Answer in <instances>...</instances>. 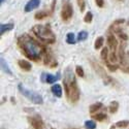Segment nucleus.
Wrapping results in <instances>:
<instances>
[{
    "label": "nucleus",
    "instance_id": "obj_1",
    "mask_svg": "<svg viewBox=\"0 0 129 129\" xmlns=\"http://www.w3.org/2000/svg\"><path fill=\"white\" fill-rule=\"evenodd\" d=\"M18 46L28 59L35 62L40 61L48 52L44 46L28 34H23L18 38Z\"/></svg>",
    "mask_w": 129,
    "mask_h": 129
},
{
    "label": "nucleus",
    "instance_id": "obj_2",
    "mask_svg": "<svg viewBox=\"0 0 129 129\" xmlns=\"http://www.w3.org/2000/svg\"><path fill=\"white\" fill-rule=\"evenodd\" d=\"M63 85H64V89H65V94L67 99L72 103L77 102L80 99L81 92L77 83V79L69 67L66 68L65 71H64Z\"/></svg>",
    "mask_w": 129,
    "mask_h": 129
},
{
    "label": "nucleus",
    "instance_id": "obj_3",
    "mask_svg": "<svg viewBox=\"0 0 129 129\" xmlns=\"http://www.w3.org/2000/svg\"><path fill=\"white\" fill-rule=\"evenodd\" d=\"M32 32L34 33V35L42 42L45 44H54L56 41V36L54 34V32L52 31L51 27L48 25H35L32 28Z\"/></svg>",
    "mask_w": 129,
    "mask_h": 129
},
{
    "label": "nucleus",
    "instance_id": "obj_4",
    "mask_svg": "<svg viewBox=\"0 0 129 129\" xmlns=\"http://www.w3.org/2000/svg\"><path fill=\"white\" fill-rule=\"evenodd\" d=\"M18 88H19V91L22 93L26 98H28L30 101H32L33 103H35V104H41L42 101H44V99H42V97H41L39 94H37L36 92L31 91V90L26 89L22 84H19Z\"/></svg>",
    "mask_w": 129,
    "mask_h": 129
},
{
    "label": "nucleus",
    "instance_id": "obj_5",
    "mask_svg": "<svg viewBox=\"0 0 129 129\" xmlns=\"http://www.w3.org/2000/svg\"><path fill=\"white\" fill-rule=\"evenodd\" d=\"M73 16V7L69 0H63L61 8V19L64 22H68Z\"/></svg>",
    "mask_w": 129,
    "mask_h": 129
},
{
    "label": "nucleus",
    "instance_id": "obj_6",
    "mask_svg": "<svg viewBox=\"0 0 129 129\" xmlns=\"http://www.w3.org/2000/svg\"><path fill=\"white\" fill-rule=\"evenodd\" d=\"M91 64H92L93 68L95 69V71L97 72L99 76L104 80V82H105L106 84H110V83H113V82H114L113 79H112L110 76H107V74H106V72H105V70L103 69V67L100 66L98 63H96V62H94V61H91Z\"/></svg>",
    "mask_w": 129,
    "mask_h": 129
},
{
    "label": "nucleus",
    "instance_id": "obj_7",
    "mask_svg": "<svg viewBox=\"0 0 129 129\" xmlns=\"http://www.w3.org/2000/svg\"><path fill=\"white\" fill-rule=\"evenodd\" d=\"M28 121L34 129H45V123L38 115L28 117Z\"/></svg>",
    "mask_w": 129,
    "mask_h": 129
},
{
    "label": "nucleus",
    "instance_id": "obj_8",
    "mask_svg": "<svg viewBox=\"0 0 129 129\" xmlns=\"http://www.w3.org/2000/svg\"><path fill=\"white\" fill-rule=\"evenodd\" d=\"M106 42H107V48H109L112 52H117V49H118V40L115 36V34L113 33H110L107 35V38H106Z\"/></svg>",
    "mask_w": 129,
    "mask_h": 129
},
{
    "label": "nucleus",
    "instance_id": "obj_9",
    "mask_svg": "<svg viewBox=\"0 0 129 129\" xmlns=\"http://www.w3.org/2000/svg\"><path fill=\"white\" fill-rule=\"evenodd\" d=\"M40 5V0H29L27 2V4L25 5V12L26 13H30L33 9L37 8Z\"/></svg>",
    "mask_w": 129,
    "mask_h": 129
},
{
    "label": "nucleus",
    "instance_id": "obj_10",
    "mask_svg": "<svg viewBox=\"0 0 129 129\" xmlns=\"http://www.w3.org/2000/svg\"><path fill=\"white\" fill-rule=\"evenodd\" d=\"M18 65L19 67L24 70V71H30L32 69V65H31V63L27 60H24V59H21L18 61Z\"/></svg>",
    "mask_w": 129,
    "mask_h": 129
},
{
    "label": "nucleus",
    "instance_id": "obj_11",
    "mask_svg": "<svg viewBox=\"0 0 129 129\" xmlns=\"http://www.w3.org/2000/svg\"><path fill=\"white\" fill-rule=\"evenodd\" d=\"M51 91H52V93H53L54 95L56 96V97H58V98L62 97L63 92H62V87H61V85H59V84H55L54 86H52Z\"/></svg>",
    "mask_w": 129,
    "mask_h": 129
},
{
    "label": "nucleus",
    "instance_id": "obj_12",
    "mask_svg": "<svg viewBox=\"0 0 129 129\" xmlns=\"http://www.w3.org/2000/svg\"><path fill=\"white\" fill-rule=\"evenodd\" d=\"M15 27L14 23H8V24H1L0 25V34L3 35L5 32H8L10 30H13Z\"/></svg>",
    "mask_w": 129,
    "mask_h": 129
},
{
    "label": "nucleus",
    "instance_id": "obj_13",
    "mask_svg": "<svg viewBox=\"0 0 129 129\" xmlns=\"http://www.w3.org/2000/svg\"><path fill=\"white\" fill-rule=\"evenodd\" d=\"M60 79V73H57L56 76H54V74H46V81L48 84H54L55 82H57L58 80Z\"/></svg>",
    "mask_w": 129,
    "mask_h": 129
},
{
    "label": "nucleus",
    "instance_id": "obj_14",
    "mask_svg": "<svg viewBox=\"0 0 129 129\" xmlns=\"http://www.w3.org/2000/svg\"><path fill=\"white\" fill-rule=\"evenodd\" d=\"M52 14V12H48V10H40V12H37L34 16L35 20H44L47 17H49Z\"/></svg>",
    "mask_w": 129,
    "mask_h": 129
},
{
    "label": "nucleus",
    "instance_id": "obj_15",
    "mask_svg": "<svg viewBox=\"0 0 129 129\" xmlns=\"http://www.w3.org/2000/svg\"><path fill=\"white\" fill-rule=\"evenodd\" d=\"M102 106H103L102 102H95V103H93V104H91V105L89 106V112H90L91 114H93V113H95V112H98Z\"/></svg>",
    "mask_w": 129,
    "mask_h": 129
},
{
    "label": "nucleus",
    "instance_id": "obj_16",
    "mask_svg": "<svg viewBox=\"0 0 129 129\" xmlns=\"http://www.w3.org/2000/svg\"><path fill=\"white\" fill-rule=\"evenodd\" d=\"M0 64H1V69H2V70H3L5 73L9 74V76H12L13 72H12V70L9 69V66L7 65V63L5 62V60H4L3 58L0 59Z\"/></svg>",
    "mask_w": 129,
    "mask_h": 129
},
{
    "label": "nucleus",
    "instance_id": "obj_17",
    "mask_svg": "<svg viewBox=\"0 0 129 129\" xmlns=\"http://www.w3.org/2000/svg\"><path fill=\"white\" fill-rule=\"evenodd\" d=\"M124 50H125V45L121 44L120 47H119V58H120L121 63L125 62V51Z\"/></svg>",
    "mask_w": 129,
    "mask_h": 129
},
{
    "label": "nucleus",
    "instance_id": "obj_18",
    "mask_svg": "<svg viewBox=\"0 0 129 129\" xmlns=\"http://www.w3.org/2000/svg\"><path fill=\"white\" fill-rule=\"evenodd\" d=\"M103 44H104V38H103L102 36L97 37V38H96V40H95V44H94V48H95V50H99V49H101L102 46H103Z\"/></svg>",
    "mask_w": 129,
    "mask_h": 129
},
{
    "label": "nucleus",
    "instance_id": "obj_19",
    "mask_svg": "<svg viewBox=\"0 0 129 129\" xmlns=\"http://www.w3.org/2000/svg\"><path fill=\"white\" fill-rule=\"evenodd\" d=\"M92 118H93V119H95L96 121H98V122H102V121L107 119V116L104 113H98L97 115H93Z\"/></svg>",
    "mask_w": 129,
    "mask_h": 129
},
{
    "label": "nucleus",
    "instance_id": "obj_20",
    "mask_svg": "<svg viewBox=\"0 0 129 129\" xmlns=\"http://www.w3.org/2000/svg\"><path fill=\"white\" fill-rule=\"evenodd\" d=\"M115 33H117V34H118V36L120 37V39H121V40L126 41V40L128 39L127 34H126V33H124V32H123L120 28H115Z\"/></svg>",
    "mask_w": 129,
    "mask_h": 129
},
{
    "label": "nucleus",
    "instance_id": "obj_21",
    "mask_svg": "<svg viewBox=\"0 0 129 129\" xmlns=\"http://www.w3.org/2000/svg\"><path fill=\"white\" fill-rule=\"evenodd\" d=\"M100 57H101V59H102L105 63L107 62V60H109V57H110V55H109V48H103V49L101 50Z\"/></svg>",
    "mask_w": 129,
    "mask_h": 129
},
{
    "label": "nucleus",
    "instance_id": "obj_22",
    "mask_svg": "<svg viewBox=\"0 0 129 129\" xmlns=\"http://www.w3.org/2000/svg\"><path fill=\"white\" fill-rule=\"evenodd\" d=\"M118 109H119V102L118 101H112L110 106H109V111L112 114H115V113H117Z\"/></svg>",
    "mask_w": 129,
    "mask_h": 129
},
{
    "label": "nucleus",
    "instance_id": "obj_23",
    "mask_svg": "<svg viewBox=\"0 0 129 129\" xmlns=\"http://www.w3.org/2000/svg\"><path fill=\"white\" fill-rule=\"evenodd\" d=\"M66 42L68 45H74L76 44V36H74V34L71 33V32L67 33V35H66Z\"/></svg>",
    "mask_w": 129,
    "mask_h": 129
},
{
    "label": "nucleus",
    "instance_id": "obj_24",
    "mask_svg": "<svg viewBox=\"0 0 129 129\" xmlns=\"http://www.w3.org/2000/svg\"><path fill=\"white\" fill-rule=\"evenodd\" d=\"M86 129H96V122L94 120H88L85 122Z\"/></svg>",
    "mask_w": 129,
    "mask_h": 129
},
{
    "label": "nucleus",
    "instance_id": "obj_25",
    "mask_svg": "<svg viewBox=\"0 0 129 129\" xmlns=\"http://www.w3.org/2000/svg\"><path fill=\"white\" fill-rule=\"evenodd\" d=\"M88 38V32L87 31H81L78 34V40L79 41H84Z\"/></svg>",
    "mask_w": 129,
    "mask_h": 129
},
{
    "label": "nucleus",
    "instance_id": "obj_26",
    "mask_svg": "<svg viewBox=\"0 0 129 129\" xmlns=\"http://www.w3.org/2000/svg\"><path fill=\"white\" fill-rule=\"evenodd\" d=\"M129 126V121L127 120H122V121H119L116 123V127L118 128H127Z\"/></svg>",
    "mask_w": 129,
    "mask_h": 129
},
{
    "label": "nucleus",
    "instance_id": "obj_27",
    "mask_svg": "<svg viewBox=\"0 0 129 129\" xmlns=\"http://www.w3.org/2000/svg\"><path fill=\"white\" fill-rule=\"evenodd\" d=\"M93 20V15L91 12H88L87 14H86V16L84 17V22L85 23H91Z\"/></svg>",
    "mask_w": 129,
    "mask_h": 129
},
{
    "label": "nucleus",
    "instance_id": "obj_28",
    "mask_svg": "<svg viewBox=\"0 0 129 129\" xmlns=\"http://www.w3.org/2000/svg\"><path fill=\"white\" fill-rule=\"evenodd\" d=\"M76 73L78 74V76H79L80 78H84V77H85L84 69H83V67H82V66H80V65L76 66Z\"/></svg>",
    "mask_w": 129,
    "mask_h": 129
},
{
    "label": "nucleus",
    "instance_id": "obj_29",
    "mask_svg": "<svg viewBox=\"0 0 129 129\" xmlns=\"http://www.w3.org/2000/svg\"><path fill=\"white\" fill-rule=\"evenodd\" d=\"M77 3L80 7V10L81 12H84L85 8H86V1L85 0H77Z\"/></svg>",
    "mask_w": 129,
    "mask_h": 129
},
{
    "label": "nucleus",
    "instance_id": "obj_30",
    "mask_svg": "<svg viewBox=\"0 0 129 129\" xmlns=\"http://www.w3.org/2000/svg\"><path fill=\"white\" fill-rule=\"evenodd\" d=\"M109 59H110V61H111V62H113V63L117 62V61H118L117 52H112V53L110 54V57H109Z\"/></svg>",
    "mask_w": 129,
    "mask_h": 129
},
{
    "label": "nucleus",
    "instance_id": "obj_31",
    "mask_svg": "<svg viewBox=\"0 0 129 129\" xmlns=\"http://www.w3.org/2000/svg\"><path fill=\"white\" fill-rule=\"evenodd\" d=\"M106 67L109 68L110 71H116L118 68H119V66L116 65V64H111L109 62H106Z\"/></svg>",
    "mask_w": 129,
    "mask_h": 129
},
{
    "label": "nucleus",
    "instance_id": "obj_32",
    "mask_svg": "<svg viewBox=\"0 0 129 129\" xmlns=\"http://www.w3.org/2000/svg\"><path fill=\"white\" fill-rule=\"evenodd\" d=\"M125 23V20L124 19H119V20H117L114 22L113 26H117V25H121V24H124Z\"/></svg>",
    "mask_w": 129,
    "mask_h": 129
},
{
    "label": "nucleus",
    "instance_id": "obj_33",
    "mask_svg": "<svg viewBox=\"0 0 129 129\" xmlns=\"http://www.w3.org/2000/svg\"><path fill=\"white\" fill-rule=\"evenodd\" d=\"M95 3L98 7H103L104 5V0H95Z\"/></svg>",
    "mask_w": 129,
    "mask_h": 129
},
{
    "label": "nucleus",
    "instance_id": "obj_34",
    "mask_svg": "<svg viewBox=\"0 0 129 129\" xmlns=\"http://www.w3.org/2000/svg\"><path fill=\"white\" fill-rule=\"evenodd\" d=\"M122 70H123V71H125V72H127V73H129V67H126V68H123Z\"/></svg>",
    "mask_w": 129,
    "mask_h": 129
},
{
    "label": "nucleus",
    "instance_id": "obj_35",
    "mask_svg": "<svg viewBox=\"0 0 129 129\" xmlns=\"http://www.w3.org/2000/svg\"><path fill=\"white\" fill-rule=\"evenodd\" d=\"M4 1H5V0H0V3H1V4H2V3L4 2Z\"/></svg>",
    "mask_w": 129,
    "mask_h": 129
},
{
    "label": "nucleus",
    "instance_id": "obj_36",
    "mask_svg": "<svg viewBox=\"0 0 129 129\" xmlns=\"http://www.w3.org/2000/svg\"><path fill=\"white\" fill-rule=\"evenodd\" d=\"M68 129H79V128H68Z\"/></svg>",
    "mask_w": 129,
    "mask_h": 129
},
{
    "label": "nucleus",
    "instance_id": "obj_37",
    "mask_svg": "<svg viewBox=\"0 0 129 129\" xmlns=\"http://www.w3.org/2000/svg\"><path fill=\"white\" fill-rule=\"evenodd\" d=\"M118 1H123V0H118Z\"/></svg>",
    "mask_w": 129,
    "mask_h": 129
},
{
    "label": "nucleus",
    "instance_id": "obj_38",
    "mask_svg": "<svg viewBox=\"0 0 129 129\" xmlns=\"http://www.w3.org/2000/svg\"><path fill=\"white\" fill-rule=\"evenodd\" d=\"M51 129H55V128H51Z\"/></svg>",
    "mask_w": 129,
    "mask_h": 129
}]
</instances>
